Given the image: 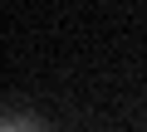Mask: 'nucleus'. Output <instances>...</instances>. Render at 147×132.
Instances as JSON below:
<instances>
[{"mask_svg":"<svg viewBox=\"0 0 147 132\" xmlns=\"http://www.w3.org/2000/svg\"><path fill=\"white\" fill-rule=\"evenodd\" d=\"M0 132H34V127H25V122H0Z\"/></svg>","mask_w":147,"mask_h":132,"instance_id":"f257e3e1","label":"nucleus"}]
</instances>
